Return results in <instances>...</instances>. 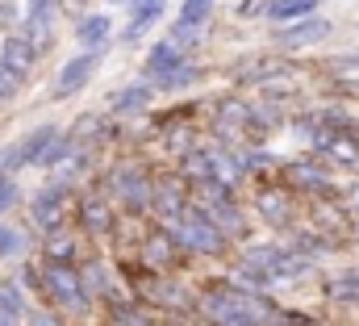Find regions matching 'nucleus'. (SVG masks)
I'll list each match as a JSON object with an SVG mask.
<instances>
[{
    "mask_svg": "<svg viewBox=\"0 0 359 326\" xmlns=\"http://www.w3.org/2000/svg\"><path fill=\"white\" fill-rule=\"evenodd\" d=\"M209 318H217V326H264V306L247 293L217 289L209 297Z\"/></svg>",
    "mask_w": 359,
    "mask_h": 326,
    "instance_id": "f257e3e1",
    "label": "nucleus"
},
{
    "mask_svg": "<svg viewBox=\"0 0 359 326\" xmlns=\"http://www.w3.org/2000/svg\"><path fill=\"white\" fill-rule=\"evenodd\" d=\"M42 285H46V293H50L63 310H84V285H80L76 272H67V268H46Z\"/></svg>",
    "mask_w": 359,
    "mask_h": 326,
    "instance_id": "f03ea898",
    "label": "nucleus"
},
{
    "mask_svg": "<svg viewBox=\"0 0 359 326\" xmlns=\"http://www.w3.org/2000/svg\"><path fill=\"white\" fill-rule=\"evenodd\" d=\"M96 63H100V55H76L63 72H59V80H55V92L59 96H72L76 88H84L88 84V76L96 72Z\"/></svg>",
    "mask_w": 359,
    "mask_h": 326,
    "instance_id": "7ed1b4c3",
    "label": "nucleus"
},
{
    "mask_svg": "<svg viewBox=\"0 0 359 326\" xmlns=\"http://www.w3.org/2000/svg\"><path fill=\"white\" fill-rule=\"evenodd\" d=\"M109 34H113V25H109L104 13H88V17H80V25H76V38H80V46H84V55H96V51L109 42Z\"/></svg>",
    "mask_w": 359,
    "mask_h": 326,
    "instance_id": "20e7f679",
    "label": "nucleus"
},
{
    "mask_svg": "<svg viewBox=\"0 0 359 326\" xmlns=\"http://www.w3.org/2000/svg\"><path fill=\"white\" fill-rule=\"evenodd\" d=\"M46 143H55V126H42V130H34V134L21 143V151L4 159V167L13 171V167H25V163H34V159L42 163V155H46Z\"/></svg>",
    "mask_w": 359,
    "mask_h": 326,
    "instance_id": "39448f33",
    "label": "nucleus"
},
{
    "mask_svg": "<svg viewBox=\"0 0 359 326\" xmlns=\"http://www.w3.org/2000/svg\"><path fill=\"white\" fill-rule=\"evenodd\" d=\"M180 67H184V63H180V46L172 38H168V42H155V51L147 55V76H163V80H168V76H176Z\"/></svg>",
    "mask_w": 359,
    "mask_h": 326,
    "instance_id": "423d86ee",
    "label": "nucleus"
},
{
    "mask_svg": "<svg viewBox=\"0 0 359 326\" xmlns=\"http://www.w3.org/2000/svg\"><path fill=\"white\" fill-rule=\"evenodd\" d=\"M163 17V0H134V17H130V25H126V42H134L147 25H155Z\"/></svg>",
    "mask_w": 359,
    "mask_h": 326,
    "instance_id": "0eeeda50",
    "label": "nucleus"
},
{
    "mask_svg": "<svg viewBox=\"0 0 359 326\" xmlns=\"http://www.w3.org/2000/svg\"><path fill=\"white\" fill-rule=\"evenodd\" d=\"M326 34H330V25H326L322 17H309V21H301V25L284 30V34H280V42H284V46H305V42H318V38H326Z\"/></svg>",
    "mask_w": 359,
    "mask_h": 326,
    "instance_id": "6e6552de",
    "label": "nucleus"
},
{
    "mask_svg": "<svg viewBox=\"0 0 359 326\" xmlns=\"http://www.w3.org/2000/svg\"><path fill=\"white\" fill-rule=\"evenodd\" d=\"M109 105H113V113H138V109H147V105H151V88H147V84L121 88Z\"/></svg>",
    "mask_w": 359,
    "mask_h": 326,
    "instance_id": "1a4fd4ad",
    "label": "nucleus"
},
{
    "mask_svg": "<svg viewBox=\"0 0 359 326\" xmlns=\"http://www.w3.org/2000/svg\"><path fill=\"white\" fill-rule=\"evenodd\" d=\"M0 63H8L17 76H25L29 67H34V46L25 42V38H13L8 46H4V55H0Z\"/></svg>",
    "mask_w": 359,
    "mask_h": 326,
    "instance_id": "9d476101",
    "label": "nucleus"
},
{
    "mask_svg": "<svg viewBox=\"0 0 359 326\" xmlns=\"http://www.w3.org/2000/svg\"><path fill=\"white\" fill-rule=\"evenodd\" d=\"M313 4L318 0H271L268 17L271 21H292V17H313Z\"/></svg>",
    "mask_w": 359,
    "mask_h": 326,
    "instance_id": "9b49d317",
    "label": "nucleus"
},
{
    "mask_svg": "<svg viewBox=\"0 0 359 326\" xmlns=\"http://www.w3.org/2000/svg\"><path fill=\"white\" fill-rule=\"evenodd\" d=\"M17 318H21V297L17 289L0 285V326H17Z\"/></svg>",
    "mask_w": 359,
    "mask_h": 326,
    "instance_id": "f8f14e48",
    "label": "nucleus"
},
{
    "mask_svg": "<svg viewBox=\"0 0 359 326\" xmlns=\"http://www.w3.org/2000/svg\"><path fill=\"white\" fill-rule=\"evenodd\" d=\"M180 235H184V239H188L192 247H201V251H217V247H222L217 230H205V226H196V222H192V226H184Z\"/></svg>",
    "mask_w": 359,
    "mask_h": 326,
    "instance_id": "ddd939ff",
    "label": "nucleus"
},
{
    "mask_svg": "<svg viewBox=\"0 0 359 326\" xmlns=\"http://www.w3.org/2000/svg\"><path fill=\"white\" fill-rule=\"evenodd\" d=\"M21 247H25L21 230H13V226L0 222V255H21Z\"/></svg>",
    "mask_w": 359,
    "mask_h": 326,
    "instance_id": "4468645a",
    "label": "nucleus"
},
{
    "mask_svg": "<svg viewBox=\"0 0 359 326\" xmlns=\"http://www.w3.org/2000/svg\"><path fill=\"white\" fill-rule=\"evenodd\" d=\"M17 80H21V76H17V72H13L8 63H0V100H4V96H8V92L17 88Z\"/></svg>",
    "mask_w": 359,
    "mask_h": 326,
    "instance_id": "2eb2a0df",
    "label": "nucleus"
},
{
    "mask_svg": "<svg viewBox=\"0 0 359 326\" xmlns=\"http://www.w3.org/2000/svg\"><path fill=\"white\" fill-rule=\"evenodd\" d=\"M13 197H17V188H13V180H4V176H0V214H4L8 205H13Z\"/></svg>",
    "mask_w": 359,
    "mask_h": 326,
    "instance_id": "dca6fc26",
    "label": "nucleus"
},
{
    "mask_svg": "<svg viewBox=\"0 0 359 326\" xmlns=\"http://www.w3.org/2000/svg\"><path fill=\"white\" fill-rule=\"evenodd\" d=\"M34 326H59L55 318H46V314H34Z\"/></svg>",
    "mask_w": 359,
    "mask_h": 326,
    "instance_id": "f3484780",
    "label": "nucleus"
}]
</instances>
